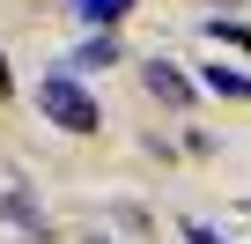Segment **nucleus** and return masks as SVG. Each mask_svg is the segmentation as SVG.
<instances>
[{"mask_svg": "<svg viewBox=\"0 0 251 244\" xmlns=\"http://www.w3.org/2000/svg\"><path fill=\"white\" fill-rule=\"evenodd\" d=\"M81 244H111V237H81Z\"/></svg>", "mask_w": 251, "mask_h": 244, "instance_id": "obj_10", "label": "nucleus"}, {"mask_svg": "<svg viewBox=\"0 0 251 244\" xmlns=\"http://www.w3.org/2000/svg\"><path fill=\"white\" fill-rule=\"evenodd\" d=\"M200 81H207L214 96H229V104H244V96H251V74H244V67H229V59H207V67H200Z\"/></svg>", "mask_w": 251, "mask_h": 244, "instance_id": "obj_5", "label": "nucleus"}, {"mask_svg": "<svg viewBox=\"0 0 251 244\" xmlns=\"http://www.w3.org/2000/svg\"><path fill=\"white\" fill-rule=\"evenodd\" d=\"M207 37L229 45V52H251V23H244V15H207Z\"/></svg>", "mask_w": 251, "mask_h": 244, "instance_id": "obj_7", "label": "nucleus"}, {"mask_svg": "<svg viewBox=\"0 0 251 244\" xmlns=\"http://www.w3.org/2000/svg\"><path fill=\"white\" fill-rule=\"evenodd\" d=\"M0 222H15V229H30V237H45V207L23 192V185H8L0 192Z\"/></svg>", "mask_w": 251, "mask_h": 244, "instance_id": "obj_4", "label": "nucleus"}, {"mask_svg": "<svg viewBox=\"0 0 251 244\" xmlns=\"http://www.w3.org/2000/svg\"><path fill=\"white\" fill-rule=\"evenodd\" d=\"M214 8H236V0H214Z\"/></svg>", "mask_w": 251, "mask_h": 244, "instance_id": "obj_11", "label": "nucleus"}, {"mask_svg": "<svg viewBox=\"0 0 251 244\" xmlns=\"http://www.w3.org/2000/svg\"><path fill=\"white\" fill-rule=\"evenodd\" d=\"M141 89H148L163 111H192V96H200V81H192L177 59H141Z\"/></svg>", "mask_w": 251, "mask_h": 244, "instance_id": "obj_2", "label": "nucleus"}, {"mask_svg": "<svg viewBox=\"0 0 251 244\" xmlns=\"http://www.w3.org/2000/svg\"><path fill=\"white\" fill-rule=\"evenodd\" d=\"M185 244H229V237H222L214 222H185Z\"/></svg>", "mask_w": 251, "mask_h": 244, "instance_id": "obj_8", "label": "nucleus"}, {"mask_svg": "<svg viewBox=\"0 0 251 244\" xmlns=\"http://www.w3.org/2000/svg\"><path fill=\"white\" fill-rule=\"evenodd\" d=\"M118 59H126V45H118L111 30H89V37H81L59 67H67V74H103V67H118Z\"/></svg>", "mask_w": 251, "mask_h": 244, "instance_id": "obj_3", "label": "nucleus"}, {"mask_svg": "<svg viewBox=\"0 0 251 244\" xmlns=\"http://www.w3.org/2000/svg\"><path fill=\"white\" fill-rule=\"evenodd\" d=\"M67 8H74V23L111 30V23H126V15H133V0H67Z\"/></svg>", "mask_w": 251, "mask_h": 244, "instance_id": "obj_6", "label": "nucleus"}, {"mask_svg": "<svg viewBox=\"0 0 251 244\" xmlns=\"http://www.w3.org/2000/svg\"><path fill=\"white\" fill-rule=\"evenodd\" d=\"M37 111L52 118L59 134H96L103 126V104L89 96V81L81 74H67V67H52L45 81H37Z\"/></svg>", "mask_w": 251, "mask_h": 244, "instance_id": "obj_1", "label": "nucleus"}, {"mask_svg": "<svg viewBox=\"0 0 251 244\" xmlns=\"http://www.w3.org/2000/svg\"><path fill=\"white\" fill-rule=\"evenodd\" d=\"M0 89H8V59H0Z\"/></svg>", "mask_w": 251, "mask_h": 244, "instance_id": "obj_9", "label": "nucleus"}]
</instances>
